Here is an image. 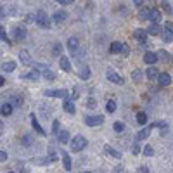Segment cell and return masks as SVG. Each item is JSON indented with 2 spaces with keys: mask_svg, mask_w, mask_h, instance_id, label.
Wrapping results in <instances>:
<instances>
[{
  "mask_svg": "<svg viewBox=\"0 0 173 173\" xmlns=\"http://www.w3.org/2000/svg\"><path fill=\"white\" fill-rule=\"evenodd\" d=\"M87 147V139L83 137V135H76V137H73L71 140V149L73 153H80Z\"/></svg>",
  "mask_w": 173,
  "mask_h": 173,
  "instance_id": "6da1fadb",
  "label": "cell"
},
{
  "mask_svg": "<svg viewBox=\"0 0 173 173\" xmlns=\"http://www.w3.org/2000/svg\"><path fill=\"white\" fill-rule=\"evenodd\" d=\"M35 21H36V24H38L40 28H47V30L50 28V21H49V16H47L43 10H38V12H36V19H35Z\"/></svg>",
  "mask_w": 173,
  "mask_h": 173,
  "instance_id": "7a4b0ae2",
  "label": "cell"
},
{
  "mask_svg": "<svg viewBox=\"0 0 173 173\" xmlns=\"http://www.w3.org/2000/svg\"><path fill=\"white\" fill-rule=\"evenodd\" d=\"M43 93L47 97H61V99H68L69 97V92L64 90V88H59V90H45Z\"/></svg>",
  "mask_w": 173,
  "mask_h": 173,
  "instance_id": "3957f363",
  "label": "cell"
},
{
  "mask_svg": "<svg viewBox=\"0 0 173 173\" xmlns=\"http://www.w3.org/2000/svg\"><path fill=\"white\" fill-rule=\"evenodd\" d=\"M104 123V116H85V125H88V126H99Z\"/></svg>",
  "mask_w": 173,
  "mask_h": 173,
  "instance_id": "277c9868",
  "label": "cell"
},
{
  "mask_svg": "<svg viewBox=\"0 0 173 173\" xmlns=\"http://www.w3.org/2000/svg\"><path fill=\"white\" fill-rule=\"evenodd\" d=\"M68 49H69V52H71V54H74V55H76V54H80V43H78V38H69V40H68Z\"/></svg>",
  "mask_w": 173,
  "mask_h": 173,
  "instance_id": "5b68a950",
  "label": "cell"
},
{
  "mask_svg": "<svg viewBox=\"0 0 173 173\" xmlns=\"http://www.w3.org/2000/svg\"><path fill=\"white\" fill-rule=\"evenodd\" d=\"M12 35H14V38L18 42H23L26 38V30H24L23 26H18V28H14V33H12Z\"/></svg>",
  "mask_w": 173,
  "mask_h": 173,
  "instance_id": "8992f818",
  "label": "cell"
},
{
  "mask_svg": "<svg viewBox=\"0 0 173 173\" xmlns=\"http://www.w3.org/2000/svg\"><path fill=\"white\" fill-rule=\"evenodd\" d=\"M158 61V54L156 52H145L144 54V62L145 64H156Z\"/></svg>",
  "mask_w": 173,
  "mask_h": 173,
  "instance_id": "52a82bcc",
  "label": "cell"
},
{
  "mask_svg": "<svg viewBox=\"0 0 173 173\" xmlns=\"http://www.w3.org/2000/svg\"><path fill=\"white\" fill-rule=\"evenodd\" d=\"M38 76H40L38 69H31L30 73L23 74V80H28V82H36V80H38Z\"/></svg>",
  "mask_w": 173,
  "mask_h": 173,
  "instance_id": "ba28073f",
  "label": "cell"
},
{
  "mask_svg": "<svg viewBox=\"0 0 173 173\" xmlns=\"http://www.w3.org/2000/svg\"><path fill=\"white\" fill-rule=\"evenodd\" d=\"M107 80L109 82H112V83H118V85H123V78L120 76V74H116L114 71H107Z\"/></svg>",
  "mask_w": 173,
  "mask_h": 173,
  "instance_id": "9c48e42d",
  "label": "cell"
},
{
  "mask_svg": "<svg viewBox=\"0 0 173 173\" xmlns=\"http://www.w3.org/2000/svg\"><path fill=\"white\" fill-rule=\"evenodd\" d=\"M59 64H61V69L62 71H69L71 69V62L66 55H59Z\"/></svg>",
  "mask_w": 173,
  "mask_h": 173,
  "instance_id": "30bf717a",
  "label": "cell"
},
{
  "mask_svg": "<svg viewBox=\"0 0 173 173\" xmlns=\"http://www.w3.org/2000/svg\"><path fill=\"white\" fill-rule=\"evenodd\" d=\"M154 128V125H151V126H145L144 130H140V132L137 133V140H145L147 137H149V133H151V130Z\"/></svg>",
  "mask_w": 173,
  "mask_h": 173,
  "instance_id": "8fae6325",
  "label": "cell"
},
{
  "mask_svg": "<svg viewBox=\"0 0 173 173\" xmlns=\"http://www.w3.org/2000/svg\"><path fill=\"white\" fill-rule=\"evenodd\" d=\"M61 154H62V164H64V170H71V158H69V154L66 153V151H61Z\"/></svg>",
  "mask_w": 173,
  "mask_h": 173,
  "instance_id": "7c38bea8",
  "label": "cell"
},
{
  "mask_svg": "<svg viewBox=\"0 0 173 173\" xmlns=\"http://www.w3.org/2000/svg\"><path fill=\"white\" fill-rule=\"evenodd\" d=\"M149 19L153 23H159L161 21V10L159 9H151L149 10Z\"/></svg>",
  "mask_w": 173,
  "mask_h": 173,
  "instance_id": "4fadbf2b",
  "label": "cell"
},
{
  "mask_svg": "<svg viewBox=\"0 0 173 173\" xmlns=\"http://www.w3.org/2000/svg\"><path fill=\"white\" fill-rule=\"evenodd\" d=\"M158 80H159V85H161V87H168V85L172 83V78H170L168 73H161V74L158 76Z\"/></svg>",
  "mask_w": 173,
  "mask_h": 173,
  "instance_id": "5bb4252c",
  "label": "cell"
},
{
  "mask_svg": "<svg viewBox=\"0 0 173 173\" xmlns=\"http://www.w3.org/2000/svg\"><path fill=\"white\" fill-rule=\"evenodd\" d=\"M19 59H21V62H23L24 66H31V57H30V54H28V50H21L19 52Z\"/></svg>",
  "mask_w": 173,
  "mask_h": 173,
  "instance_id": "9a60e30c",
  "label": "cell"
},
{
  "mask_svg": "<svg viewBox=\"0 0 173 173\" xmlns=\"http://www.w3.org/2000/svg\"><path fill=\"white\" fill-rule=\"evenodd\" d=\"M30 118H31V125H33V128H35V130H36L38 133H40V135H45V130L42 128V125H40V123L36 121V116H35V114H31Z\"/></svg>",
  "mask_w": 173,
  "mask_h": 173,
  "instance_id": "2e32d148",
  "label": "cell"
},
{
  "mask_svg": "<svg viewBox=\"0 0 173 173\" xmlns=\"http://www.w3.org/2000/svg\"><path fill=\"white\" fill-rule=\"evenodd\" d=\"M133 36H135L139 42H142V43H144V42L147 40V31H145V30H135V31H133Z\"/></svg>",
  "mask_w": 173,
  "mask_h": 173,
  "instance_id": "e0dca14e",
  "label": "cell"
},
{
  "mask_svg": "<svg viewBox=\"0 0 173 173\" xmlns=\"http://www.w3.org/2000/svg\"><path fill=\"white\" fill-rule=\"evenodd\" d=\"M12 109H14V106L7 102V104H4V106L0 107V114H2V116H10V114H12Z\"/></svg>",
  "mask_w": 173,
  "mask_h": 173,
  "instance_id": "ac0fdd59",
  "label": "cell"
},
{
  "mask_svg": "<svg viewBox=\"0 0 173 173\" xmlns=\"http://www.w3.org/2000/svg\"><path fill=\"white\" fill-rule=\"evenodd\" d=\"M66 18H68L66 10H57V12L54 14V21H55V23H62V21H66Z\"/></svg>",
  "mask_w": 173,
  "mask_h": 173,
  "instance_id": "d6986e66",
  "label": "cell"
},
{
  "mask_svg": "<svg viewBox=\"0 0 173 173\" xmlns=\"http://www.w3.org/2000/svg\"><path fill=\"white\" fill-rule=\"evenodd\" d=\"M62 107H64V111H66V112H69V114H74V104L69 101V97L64 101V106H62Z\"/></svg>",
  "mask_w": 173,
  "mask_h": 173,
  "instance_id": "ffe728a7",
  "label": "cell"
},
{
  "mask_svg": "<svg viewBox=\"0 0 173 173\" xmlns=\"http://www.w3.org/2000/svg\"><path fill=\"white\" fill-rule=\"evenodd\" d=\"M57 140H59L61 144H68V142H69V133L66 132V130L59 132V135H57Z\"/></svg>",
  "mask_w": 173,
  "mask_h": 173,
  "instance_id": "44dd1931",
  "label": "cell"
},
{
  "mask_svg": "<svg viewBox=\"0 0 173 173\" xmlns=\"http://www.w3.org/2000/svg\"><path fill=\"white\" fill-rule=\"evenodd\" d=\"M109 50H111V54H121V43L120 42H112Z\"/></svg>",
  "mask_w": 173,
  "mask_h": 173,
  "instance_id": "7402d4cb",
  "label": "cell"
},
{
  "mask_svg": "<svg viewBox=\"0 0 173 173\" xmlns=\"http://www.w3.org/2000/svg\"><path fill=\"white\" fill-rule=\"evenodd\" d=\"M147 33H149V35H159V33H161V28H159V24H158V23L151 24V26H149V30H147Z\"/></svg>",
  "mask_w": 173,
  "mask_h": 173,
  "instance_id": "603a6c76",
  "label": "cell"
},
{
  "mask_svg": "<svg viewBox=\"0 0 173 173\" xmlns=\"http://www.w3.org/2000/svg\"><path fill=\"white\" fill-rule=\"evenodd\" d=\"M80 76H82L83 80H88V78H90V68H88V66H85V64H82V71H80Z\"/></svg>",
  "mask_w": 173,
  "mask_h": 173,
  "instance_id": "cb8c5ba5",
  "label": "cell"
},
{
  "mask_svg": "<svg viewBox=\"0 0 173 173\" xmlns=\"http://www.w3.org/2000/svg\"><path fill=\"white\" fill-rule=\"evenodd\" d=\"M145 74H147V78H149V80H154V78H158V76H159V73H158V69H156L154 66H151V68L147 69Z\"/></svg>",
  "mask_w": 173,
  "mask_h": 173,
  "instance_id": "d4e9b609",
  "label": "cell"
},
{
  "mask_svg": "<svg viewBox=\"0 0 173 173\" xmlns=\"http://www.w3.org/2000/svg\"><path fill=\"white\" fill-rule=\"evenodd\" d=\"M2 68H4V71L12 73L14 69H16V62H12V61H9V62H4V64H2Z\"/></svg>",
  "mask_w": 173,
  "mask_h": 173,
  "instance_id": "484cf974",
  "label": "cell"
},
{
  "mask_svg": "<svg viewBox=\"0 0 173 173\" xmlns=\"http://www.w3.org/2000/svg\"><path fill=\"white\" fill-rule=\"evenodd\" d=\"M52 159L50 158H33L31 159V163H35V164H49Z\"/></svg>",
  "mask_w": 173,
  "mask_h": 173,
  "instance_id": "4316f807",
  "label": "cell"
},
{
  "mask_svg": "<svg viewBox=\"0 0 173 173\" xmlns=\"http://www.w3.org/2000/svg\"><path fill=\"white\" fill-rule=\"evenodd\" d=\"M42 76H43L45 80H49V82H50V80H54V78H55V74H54V73H52L50 69H47V68H45V69L42 71Z\"/></svg>",
  "mask_w": 173,
  "mask_h": 173,
  "instance_id": "83f0119b",
  "label": "cell"
},
{
  "mask_svg": "<svg viewBox=\"0 0 173 173\" xmlns=\"http://www.w3.org/2000/svg\"><path fill=\"white\" fill-rule=\"evenodd\" d=\"M137 123H139V125H145V123H147V114H145V112H139V114H137Z\"/></svg>",
  "mask_w": 173,
  "mask_h": 173,
  "instance_id": "f1b7e54d",
  "label": "cell"
},
{
  "mask_svg": "<svg viewBox=\"0 0 173 173\" xmlns=\"http://www.w3.org/2000/svg\"><path fill=\"white\" fill-rule=\"evenodd\" d=\"M0 38H2V40L5 42L7 45H10V43H12V42H10V38H9V36H7V33H5V30H4L2 26H0Z\"/></svg>",
  "mask_w": 173,
  "mask_h": 173,
  "instance_id": "f546056e",
  "label": "cell"
},
{
  "mask_svg": "<svg viewBox=\"0 0 173 173\" xmlns=\"http://www.w3.org/2000/svg\"><path fill=\"white\" fill-rule=\"evenodd\" d=\"M106 151H107V153L111 154V156H114L116 159H120V158H121V153H118V151H114V149H112V147H109V145H106Z\"/></svg>",
  "mask_w": 173,
  "mask_h": 173,
  "instance_id": "4dcf8cb0",
  "label": "cell"
},
{
  "mask_svg": "<svg viewBox=\"0 0 173 173\" xmlns=\"http://www.w3.org/2000/svg\"><path fill=\"white\" fill-rule=\"evenodd\" d=\"M139 19H149V9H140V12H139Z\"/></svg>",
  "mask_w": 173,
  "mask_h": 173,
  "instance_id": "1f68e13d",
  "label": "cell"
},
{
  "mask_svg": "<svg viewBox=\"0 0 173 173\" xmlns=\"http://www.w3.org/2000/svg\"><path fill=\"white\" fill-rule=\"evenodd\" d=\"M106 109H107V112H114V111H116V102H114V101H107Z\"/></svg>",
  "mask_w": 173,
  "mask_h": 173,
  "instance_id": "d6a6232c",
  "label": "cell"
},
{
  "mask_svg": "<svg viewBox=\"0 0 173 173\" xmlns=\"http://www.w3.org/2000/svg\"><path fill=\"white\" fill-rule=\"evenodd\" d=\"M163 40L164 42H173V33L172 31H168V30L163 31Z\"/></svg>",
  "mask_w": 173,
  "mask_h": 173,
  "instance_id": "836d02e7",
  "label": "cell"
},
{
  "mask_svg": "<svg viewBox=\"0 0 173 173\" xmlns=\"http://www.w3.org/2000/svg\"><path fill=\"white\" fill-rule=\"evenodd\" d=\"M52 54H54V55H61V52H62V45L61 43H54V49H52Z\"/></svg>",
  "mask_w": 173,
  "mask_h": 173,
  "instance_id": "e575fe53",
  "label": "cell"
},
{
  "mask_svg": "<svg viewBox=\"0 0 173 173\" xmlns=\"http://www.w3.org/2000/svg\"><path fill=\"white\" fill-rule=\"evenodd\" d=\"M112 128H114L116 132H123V130H125V123H121V121H116L114 125H112Z\"/></svg>",
  "mask_w": 173,
  "mask_h": 173,
  "instance_id": "d590c367",
  "label": "cell"
},
{
  "mask_svg": "<svg viewBox=\"0 0 173 173\" xmlns=\"http://www.w3.org/2000/svg\"><path fill=\"white\" fill-rule=\"evenodd\" d=\"M161 7H163V9H164V12H168V14H172V12H173L172 5H170L168 2H161Z\"/></svg>",
  "mask_w": 173,
  "mask_h": 173,
  "instance_id": "8d00e7d4",
  "label": "cell"
},
{
  "mask_svg": "<svg viewBox=\"0 0 173 173\" xmlns=\"http://www.w3.org/2000/svg\"><path fill=\"white\" fill-rule=\"evenodd\" d=\"M144 154H145V156H149V158H151V156H154L153 147H151V145H145V147H144Z\"/></svg>",
  "mask_w": 173,
  "mask_h": 173,
  "instance_id": "74e56055",
  "label": "cell"
},
{
  "mask_svg": "<svg viewBox=\"0 0 173 173\" xmlns=\"http://www.w3.org/2000/svg\"><path fill=\"white\" fill-rule=\"evenodd\" d=\"M57 132H59V120H55V121L52 123V133L57 135Z\"/></svg>",
  "mask_w": 173,
  "mask_h": 173,
  "instance_id": "f35d334b",
  "label": "cell"
},
{
  "mask_svg": "<svg viewBox=\"0 0 173 173\" xmlns=\"http://www.w3.org/2000/svg\"><path fill=\"white\" fill-rule=\"evenodd\" d=\"M132 78L135 80V82H140V78H142V73L139 71V69H137V71H133V73H132Z\"/></svg>",
  "mask_w": 173,
  "mask_h": 173,
  "instance_id": "ab89813d",
  "label": "cell"
},
{
  "mask_svg": "<svg viewBox=\"0 0 173 173\" xmlns=\"http://www.w3.org/2000/svg\"><path fill=\"white\" fill-rule=\"evenodd\" d=\"M31 142H33V137H30V135H24V137H23V144H24V145H30Z\"/></svg>",
  "mask_w": 173,
  "mask_h": 173,
  "instance_id": "60d3db41",
  "label": "cell"
},
{
  "mask_svg": "<svg viewBox=\"0 0 173 173\" xmlns=\"http://www.w3.org/2000/svg\"><path fill=\"white\" fill-rule=\"evenodd\" d=\"M128 52H130V47H128L126 43H121V54H125V55H126Z\"/></svg>",
  "mask_w": 173,
  "mask_h": 173,
  "instance_id": "b9f144b4",
  "label": "cell"
},
{
  "mask_svg": "<svg viewBox=\"0 0 173 173\" xmlns=\"http://www.w3.org/2000/svg\"><path fill=\"white\" fill-rule=\"evenodd\" d=\"M164 30H168V31H172V33H173V23H170V21H168V23H164Z\"/></svg>",
  "mask_w": 173,
  "mask_h": 173,
  "instance_id": "7bdbcfd3",
  "label": "cell"
},
{
  "mask_svg": "<svg viewBox=\"0 0 173 173\" xmlns=\"http://www.w3.org/2000/svg\"><path fill=\"white\" fill-rule=\"evenodd\" d=\"M87 106H88V109H93V107H95V101H93V99H88V101H87Z\"/></svg>",
  "mask_w": 173,
  "mask_h": 173,
  "instance_id": "ee69618b",
  "label": "cell"
},
{
  "mask_svg": "<svg viewBox=\"0 0 173 173\" xmlns=\"http://www.w3.org/2000/svg\"><path fill=\"white\" fill-rule=\"evenodd\" d=\"M55 2H59V4H62V5H69V4L74 2V0H55Z\"/></svg>",
  "mask_w": 173,
  "mask_h": 173,
  "instance_id": "f6af8a7d",
  "label": "cell"
},
{
  "mask_svg": "<svg viewBox=\"0 0 173 173\" xmlns=\"http://www.w3.org/2000/svg\"><path fill=\"white\" fill-rule=\"evenodd\" d=\"M0 161H7V154L4 151H0Z\"/></svg>",
  "mask_w": 173,
  "mask_h": 173,
  "instance_id": "bcb514c9",
  "label": "cell"
},
{
  "mask_svg": "<svg viewBox=\"0 0 173 173\" xmlns=\"http://www.w3.org/2000/svg\"><path fill=\"white\" fill-rule=\"evenodd\" d=\"M140 153V147H139V144H135L133 145V154H139Z\"/></svg>",
  "mask_w": 173,
  "mask_h": 173,
  "instance_id": "7dc6e473",
  "label": "cell"
},
{
  "mask_svg": "<svg viewBox=\"0 0 173 173\" xmlns=\"http://www.w3.org/2000/svg\"><path fill=\"white\" fill-rule=\"evenodd\" d=\"M133 2H135V5H137V7H140V5L144 4V0H133Z\"/></svg>",
  "mask_w": 173,
  "mask_h": 173,
  "instance_id": "c3c4849f",
  "label": "cell"
},
{
  "mask_svg": "<svg viewBox=\"0 0 173 173\" xmlns=\"http://www.w3.org/2000/svg\"><path fill=\"white\" fill-rule=\"evenodd\" d=\"M139 172H140V173H149V170H147V168H145V166H142V168H140V170H139Z\"/></svg>",
  "mask_w": 173,
  "mask_h": 173,
  "instance_id": "681fc988",
  "label": "cell"
},
{
  "mask_svg": "<svg viewBox=\"0 0 173 173\" xmlns=\"http://www.w3.org/2000/svg\"><path fill=\"white\" fill-rule=\"evenodd\" d=\"M4 83H5V78H4V76H0V87H4Z\"/></svg>",
  "mask_w": 173,
  "mask_h": 173,
  "instance_id": "f907efd6",
  "label": "cell"
},
{
  "mask_svg": "<svg viewBox=\"0 0 173 173\" xmlns=\"http://www.w3.org/2000/svg\"><path fill=\"white\" fill-rule=\"evenodd\" d=\"M2 130H4V121L0 120V133H2Z\"/></svg>",
  "mask_w": 173,
  "mask_h": 173,
  "instance_id": "816d5d0a",
  "label": "cell"
},
{
  "mask_svg": "<svg viewBox=\"0 0 173 173\" xmlns=\"http://www.w3.org/2000/svg\"><path fill=\"white\" fill-rule=\"evenodd\" d=\"M9 173H14V172H9Z\"/></svg>",
  "mask_w": 173,
  "mask_h": 173,
  "instance_id": "f5cc1de1",
  "label": "cell"
}]
</instances>
